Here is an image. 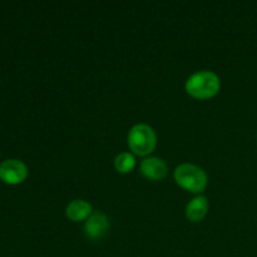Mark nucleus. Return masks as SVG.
<instances>
[{"mask_svg":"<svg viewBox=\"0 0 257 257\" xmlns=\"http://www.w3.org/2000/svg\"><path fill=\"white\" fill-rule=\"evenodd\" d=\"M92 215V205L84 200H74L67 206V216L72 221L87 220Z\"/></svg>","mask_w":257,"mask_h":257,"instance_id":"nucleus-8","label":"nucleus"},{"mask_svg":"<svg viewBox=\"0 0 257 257\" xmlns=\"http://www.w3.org/2000/svg\"><path fill=\"white\" fill-rule=\"evenodd\" d=\"M221 82L216 73L211 70H201L193 73L186 82V90L192 97L206 99L211 98L220 90Z\"/></svg>","mask_w":257,"mask_h":257,"instance_id":"nucleus-1","label":"nucleus"},{"mask_svg":"<svg viewBox=\"0 0 257 257\" xmlns=\"http://www.w3.org/2000/svg\"><path fill=\"white\" fill-rule=\"evenodd\" d=\"M28 176V168L19 160H7L0 165V178L10 185L23 182Z\"/></svg>","mask_w":257,"mask_h":257,"instance_id":"nucleus-4","label":"nucleus"},{"mask_svg":"<svg viewBox=\"0 0 257 257\" xmlns=\"http://www.w3.org/2000/svg\"><path fill=\"white\" fill-rule=\"evenodd\" d=\"M208 210V201L205 196H197L186 207V216L193 222H198L206 216Z\"/></svg>","mask_w":257,"mask_h":257,"instance_id":"nucleus-7","label":"nucleus"},{"mask_svg":"<svg viewBox=\"0 0 257 257\" xmlns=\"http://www.w3.org/2000/svg\"><path fill=\"white\" fill-rule=\"evenodd\" d=\"M109 228V220L104 213L93 212L89 217L87 218L84 225L85 235L89 238H99L107 233Z\"/></svg>","mask_w":257,"mask_h":257,"instance_id":"nucleus-5","label":"nucleus"},{"mask_svg":"<svg viewBox=\"0 0 257 257\" xmlns=\"http://www.w3.org/2000/svg\"><path fill=\"white\" fill-rule=\"evenodd\" d=\"M157 137L151 125L146 123H138L133 125L128 135V145L131 150L138 156L150 155L156 147Z\"/></svg>","mask_w":257,"mask_h":257,"instance_id":"nucleus-3","label":"nucleus"},{"mask_svg":"<svg viewBox=\"0 0 257 257\" xmlns=\"http://www.w3.org/2000/svg\"><path fill=\"white\" fill-rule=\"evenodd\" d=\"M114 166L117 168V171H119L122 173H127L131 172L135 168L136 160L133 157V155H131L130 152H123L115 157Z\"/></svg>","mask_w":257,"mask_h":257,"instance_id":"nucleus-9","label":"nucleus"},{"mask_svg":"<svg viewBox=\"0 0 257 257\" xmlns=\"http://www.w3.org/2000/svg\"><path fill=\"white\" fill-rule=\"evenodd\" d=\"M141 171L147 178L158 181L166 177L168 168L162 158L148 157L145 158L141 163Z\"/></svg>","mask_w":257,"mask_h":257,"instance_id":"nucleus-6","label":"nucleus"},{"mask_svg":"<svg viewBox=\"0 0 257 257\" xmlns=\"http://www.w3.org/2000/svg\"><path fill=\"white\" fill-rule=\"evenodd\" d=\"M176 182L185 190L200 193L207 186V175L201 167L191 163H182L175 171Z\"/></svg>","mask_w":257,"mask_h":257,"instance_id":"nucleus-2","label":"nucleus"}]
</instances>
